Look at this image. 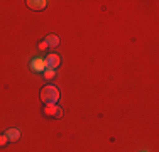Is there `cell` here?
Instances as JSON below:
<instances>
[{
	"label": "cell",
	"mask_w": 159,
	"mask_h": 152,
	"mask_svg": "<svg viewBox=\"0 0 159 152\" xmlns=\"http://www.w3.org/2000/svg\"><path fill=\"white\" fill-rule=\"evenodd\" d=\"M41 100L48 105H56V101L59 100V90L52 85H48L41 90Z\"/></svg>",
	"instance_id": "obj_1"
},
{
	"label": "cell",
	"mask_w": 159,
	"mask_h": 152,
	"mask_svg": "<svg viewBox=\"0 0 159 152\" xmlns=\"http://www.w3.org/2000/svg\"><path fill=\"white\" fill-rule=\"evenodd\" d=\"M44 112H46L48 117H56V118H59V117L63 115V110L59 108L58 105H48Z\"/></svg>",
	"instance_id": "obj_2"
},
{
	"label": "cell",
	"mask_w": 159,
	"mask_h": 152,
	"mask_svg": "<svg viewBox=\"0 0 159 152\" xmlns=\"http://www.w3.org/2000/svg\"><path fill=\"white\" fill-rule=\"evenodd\" d=\"M61 64V59H59L58 54H49L46 58V66L48 68H52V69H56V68Z\"/></svg>",
	"instance_id": "obj_3"
},
{
	"label": "cell",
	"mask_w": 159,
	"mask_h": 152,
	"mask_svg": "<svg viewBox=\"0 0 159 152\" xmlns=\"http://www.w3.org/2000/svg\"><path fill=\"white\" fill-rule=\"evenodd\" d=\"M31 68L34 71H37V73H44V69H46V59H41V58H37V59H34L32 63H31Z\"/></svg>",
	"instance_id": "obj_4"
},
{
	"label": "cell",
	"mask_w": 159,
	"mask_h": 152,
	"mask_svg": "<svg viewBox=\"0 0 159 152\" xmlns=\"http://www.w3.org/2000/svg\"><path fill=\"white\" fill-rule=\"evenodd\" d=\"M27 7L29 9H32V10H43L44 7H46V0H27Z\"/></svg>",
	"instance_id": "obj_5"
},
{
	"label": "cell",
	"mask_w": 159,
	"mask_h": 152,
	"mask_svg": "<svg viewBox=\"0 0 159 152\" xmlns=\"http://www.w3.org/2000/svg\"><path fill=\"white\" fill-rule=\"evenodd\" d=\"M5 137L10 142H17V140L20 139V132H19L17 128H9V130L5 132Z\"/></svg>",
	"instance_id": "obj_6"
},
{
	"label": "cell",
	"mask_w": 159,
	"mask_h": 152,
	"mask_svg": "<svg viewBox=\"0 0 159 152\" xmlns=\"http://www.w3.org/2000/svg\"><path fill=\"white\" fill-rule=\"evenodd\" d=\"M46 44H48V47H56V46L59 44V37L54 36V34H51V36L46 37Z\"/></svg>",
	"instance_id": "obj_7"
},
{
	"label": "cell",
	"mask_w": 159,
	"mask_h": 152,
	"mask_svg": "<svg viewBox=\"0 0 159 152\" xmlns=\"http://www.w3.org/2000/svg\"><path fill=\"white\" fill-rule=\"evenodd\" d=\"M54 76H56V71L52 69V68H46V69H44V79H46V81H51Z\"/></svg>",
	"instance_id": "obj_8"
},
{
	"label": "cell",
	"mask_w": 159,
	"mask_h": 152,
	"mask_svg": "<svg viewBox=\"0 0 159 152\" xmlns=\"http://www.w3.org/2000/svg\"><path fill=\"white\" fill-rule=\"evenodd\" d=\"M7 142H9V139L5 137V134H3V135H0V147H3Z\"/></svg>",
	"instance_id": "obj_9"
},
{
	"label": "cell",
	"mask_w": 159,
	"mask_h": 152,
	"mask_svg": "<svg viewBox=\"0 0 159 152\" xmlns=\"http://www.w3.org/2000/svg\"><path fill=\"white\" fill-rule=\"evenodd\" d=\"M39 49H41V51H44V49H48V44H46V41H43V42H39Z\"/></svg>",
	"instance_id": "obj_10"
}]
</instances>
